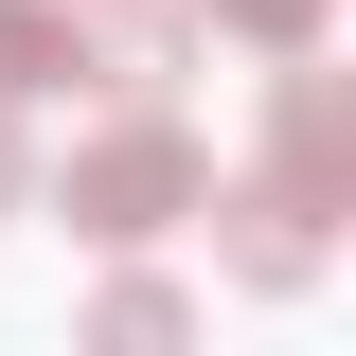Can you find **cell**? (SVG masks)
I'll return each mask as SVG.
<instances>
[{"mask_svg": "<svg viewBox=\"0 0 356 356\" xmlns=\"http://www.w3.org/2000/svg\"><path fill=\"white\" fill-rule=\"evenodd\" d=\"M196 196H214V143L178 125V107H107V125L72 143V178H54L36 214H72L89 250H143V232H178Z\"/></svg>", "mask_w": 356, "mask_h": 356, "instance_id": "1", "label": "cell"}, {"mask_svg": "<svg viewBox=\"0 0 356 356\" xmlns=\"http://www.w3.org/2000/svg\"><path fill=\"white\" fill-rule=\"evenodd\" d=\"M267 196H303L321 232L356 214V72H321V54H267Z\"/></svg>", "mask_w": 356, "mask_h": 356, "instance_id": "2", "label": "cell"}, {"mask_svg": "<svg viewBox=\"0 0 356 356\" xmlns=\"http://www.w3.org/2000/svg\"><path fill=\"white\" fill-rule=\"evenodd\" d=\"M178 72H196V18L178 0H107L89 18V89L107 107H178Z\"/></svg>", "mask_w": 356, "mask_h": 356, "instance_id": "3", "label": "cell"}, {"mask_svg": "<svg viewBox=\"0 0 356 356\" xmlns=\"http://www.w3.org/2000/svg\"><path fill=\"white\" fill-rule=\"evenodd\" d=\"M196 214H232V285H321V214H303V196L232 178V196H196Z\"/></svg>", "mask_w": 356, "mask_h": 356, "instance_id": "4", "label": "cell"}, {"mask_svg": "<svg viewBox=\"0 0 356 356\" xmlns=\"http://www.w3.org/2000/svg\"><path fill=\"white\" fill-rule=\"evenodd\" d=\"M89 89V0H0V107Z\"/></svg>", "mask_w": 356, "mask_h": 356, "instance_id": "5", "label": "cell"}, {"mask_svg": "<svg viewBox=\"0 0 356 356\" xmlns=\"http://www.w3.org/2000/svg\"><path fill=\"white\" fill-rule=\"evenodd\" d=\"M196 36H232V54H321L339 36V0H178Z\"/></svg>", "mask_w": 356, "mask_h": 356, "instance_id": "6", "label": "cell"}, {"mask_svg": "<svg viewBox=\"0 0 356 356\" xmlns=\"http://www.w3.org/2000/svg\"><path fill=\"white\" fill-rule=\"evenodd\" d=\"M0 214H36V161H18V107H0Z\"/></svg>", "mask_w": 356, "mask_h": 356, "instance_id": "7", "label": "cell"}]
</instances>
